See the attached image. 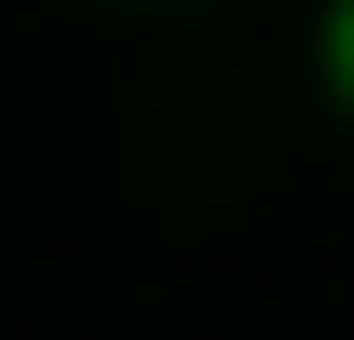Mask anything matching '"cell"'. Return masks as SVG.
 <instances>
[{
    "label": "cell",
    "instance_id": "cell-1",
    "mask_svg": "<svg viewBox=\"0 0 354 340\" xmlns=\"http://www.w3.org/2000/svg\"><path fill=\"white\" fill-rule=\"evenodd\" d=\"M313 68H327V95L354 109V0H327V28H313Z\"/></svg>",
    "mask_w": 354,
    "mask_h": 340
}]
</instances>
